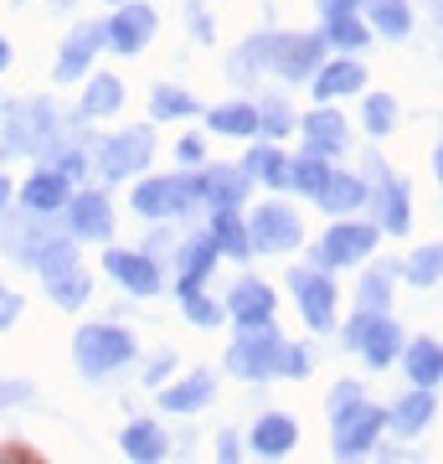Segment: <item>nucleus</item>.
Wrapping results in <instances>:
<instances>
[{
    "mask_svg": "<svg viewBox=\"0 0 443 464\" xmlns=\"http://www.w3.org/2000/svg\"><path fill=\"white\" fill-rule=\"evenodd\" d=\"M253 109H258V140H274V145H279L284 134H294L299 109L284 99V93H258V99H253Z\"/></svg>",
    "mask_w": 443,
    "mask_h": 464,
    "instance_id": "37",
    "label": "nucleus"
},
{
    "mask_svg": "<svg viewBox=\"0 0 443 464\" xmlns=\"http://www.w3.org/2000/svg\"><path fill=\"white\" fill-rule=\"evenodd\" d=\"M21 315H26V299H21L11 284H0V331H11Z\"/></svg>",
    "mask_w": 443,
    "mask_h": 464,
    "instance_id": "48",
    "label": "nucleus"
},
{
    "mask_svg": "<svg viewBox=\"0 0 443 464\" xmlns=\"http://www.w3.org/2000/svg\"><path fill=\"white\" fill-rule=\"evenodd\" d=\"M103 274L134 299H155L165 289V268L149 248H114V243H103Z\"/></svg>",
    "mask_w": 443,
    "mask_h": 464,
    "instance_id": "12",
    "label": "nucleus"
},
{
    "mask_svg": "<svg viewBox=\"0 0 443 464\" xmlns=\"http://www.w3.org/2000/svg\"><path fill=\"white\" fill-rule=\"evenodd\" d=\"M443 274V248L438 243H423V248L408 253V264H397V279H408L412 289H438Z\"/></svg>",
    "mask_w": 443,
    "mask_h": 464,
    "instance_id": "38",
    "label": "nucleus"
},
{
    "mask_svg": "<svg viewBox=\"0 0 443 464\" xmlns=\"http://www.w3.org/2000/svg\"><path fill=\"white\" fill-rule=\"evenodd\" d=\"M11 197H16V186H11V176H0V212L11 207Z\"/></svg>",
    "mask_w": 443,
    "mask_h": 464,
    "instance_id": "53",
    "label": "nucleus"
},
{
    "mask_svg": "<svg viewBox=\"0 0 443 464\" xmlns=\"http://www.w3.org/2000/svg\"><path fill=\"white\" fill-rule=\"evenodd\" d=\"M320 36H325V47L335 52V57H361L377 36L366 32V21L356 16V11H345V16H325L320 21Z\"/></svg>",
    "mask_w": 443,
    "mask_h": 464,
    "instance_id": "35",
    "label": "nucleus"
},
{
    "mask_svg": "<svg viewBox=\"0 0 443 464\" xmlns=\"http://www.w3.org/2000/svg\"><path fill=\"white\" fill-rule=\"evenodd\" d=\"M176 299H181L186 325H197V331H217V325H227V310H222V299L207 295V289H191V295H176Z\"/></svg>",
    "mask_w": 443,
    "mask_h": 464,
    "instance_id": "42",
    "label": "nucleus"
},
{
    "mask_svg": "<svg viewBox=\"0 0 443 464\" xmlns=\"http://www.w3.org/2000/svg\"><path fill=\"white\" fill-rule=\"evenodd\" d=\"M356 402H366V387L356 377H341L335 387H330V398H325V413H345V408H356Z\"/></svg>",
    "mask_w": 443,
    "mask_h": 464,
    "instance_id": "45",
    "label": "nucleus"
},
{
    "mask_svg": "<svg viewBox=\"0 0 443 464\" xmlns=\"http://www.w3.org/2000/svg\"><path fill=\"white\" fill-rule=\"evenodd\" d=\"M274 47H279V32L247 36L243 47L232 52V63H227V78H232V83H253L258 72H268V67H274Z\"/></svg>",
    "mask_w": 443,
    "mask_h": 464,
    "instance_id": "36",
    "label": "nucleus"
},
{
    "mask_svg": "<svg viewBox=\"0 0 443 464\" xmlns=\"http://www.w3.org/2000/svg\"><path fill=\"white\" fill-rule=\"evenodd\" d=\"M222 310L237 325H268V320L279 315V289L268 279H258V274H237L227 299H222Z\"/></svg>",
    "mask_w": 443,
    "mask_h": 464,
    "instance_id": "18",
    "label": "nucleus"
},
{
    "mask_svg": "<svg viewBox=\"0 0 443 464\" xmlns=\"http://www.w3.org/2000/svg\"><path fill=\"white\" fill-rule=\"evenodd\" d=\"M155 402H160V413H176V418L207 413L217 402V372L197 366V372H186L181 382H165V387H155Z\"/></svg>",
    "mask_w": 443,
    "mask_h": 464,
    "instance_id": "22",
    "label": "nucleus"
},
{
    "mask_svg": "<svg viewBox=\"0 0 443 464\" xmlns=\"http://www.w3.org/2000/svg\"><path fill=\"white\" fill-rule=\"evenodd\" d=\"M67 222V237L72 243H114V201L103 186H88V191H72L67 207L57 212Z\"/></svg>",
    "mask_w": 443,
    "mask_h": 464,
    "instance_id": "13",
    "label": "nucleus"
},
{
    "mask_svg": "<svg viewBox=\"0 0 443 464\" xmlns=\"http://www.w3.org/2000/svg\"><path fill=\"white\" fill-rule=\"evenodd\" d=\"M361 0H320V21L325 16H345V11H356Z\"/></svg>",
    "mask_w": 443,
    "mask_h": 464,
    "instance_id": "52",
    "label": "nucleus"
},
{
    "mask_svg": "<svg viewBox=\"0 0 443 464\" xmlns=\"http://www.w3.org/2000/svg\"><path fill=\"white\" fill-rule=\"evenodd\" d=\"M310 372H314L310 341H284V351H279V377H284V382H304Z\"/></svg>",
    "mask_w": 443,
    "mask_h": 464,
    "instance_id": "44",
    "label": "nucleus"
},
{
    "mask_svg": "<svg viewBox=\"0 0 443 464\" xmlns=\"http://www.w3.org/2000/svg\"><path fill=\"white\" fill-rule=\"evenodd\" d=\"M109 5H124V0H109Z\"/></svg>",
    "mask_w": 443,
    "mask_h": 464,
    "instance_id": "57",
    "label": "nucleus"
},
{
    "mask_svg": "<svg viewBox=\"0 0 443 464\" xmlns=\"http://www.w3.org/2000/svg\"><path fill=\"white\" fill-rule=\"evenodd\" d=\"M201 207L197 197V170H176V176H140L130 181V212L140 222H181Z\"/></svg>",
    "mask_w": 443,
    "mask_h": 464,
    "instance_id": "3",
    "label": "nucleus"
},
{
    "mask_svg": "<svg viewBox=\"0 0 443 464\" xmlns=\"http://www.w3.org/2000/svg\"><path fill=\"white\" fill-rule=\"evenodd\" d=\"M381 439H387V408H377V402H356V408L330 418V454L335 459H366V454H377Z\"/></svg>",
    "mask_w": 443,
    "mask_h": 464,
    "instance_id": "9",
    "label": "nucleus"
},
{
    "mask_svg": "<svg viewBox=\"0 0 443 464\" xmlns=\"http://www.w3.org/2000/svg\"><path fill=\"white\" fill-rule=\"evenodd\" d=\"M201 119H207V130L217 140H253L258 134V109H253V99L212 103V109H201Z\"/></svg>",
    "mask_w": 443,
    "mask_h": 464,
    "instance_id": "33",
    "label": "nucleus"
},
{
    "mask_svg": "<svg viewBox=\"0 0 443 464\" xmlns=\"http://www.w3.org/2000/svg\"><path fill=\"white\" fill-rule=\"evenodd\" d=\"M149 160H155V130H149V124L119 130V134H109V140H99V150H93V166H99V176L109 186L145 176Z\"/></svg>",
    "mask_w": 443,
    "mask_h": 464,
    "instance_id": "8",
    "label": "nucleus"
},
{
    "mask_svg": "<svg viewBox=\"0 0 443 464\" xmlns=\"http://www.w3.org/2000/svg\"><path fill=\"white\" fill-rule=\"evenodd\" d=\"M217 464H243V433L217 429Z\"/></svg>",
    "mask_w": 443,
    "mask_h": 464,
    "instance_id": "49",
    "label": "nucleus"
},
{
    "mask_svg": "<svg viewBox=\"0 0 443 464\" xmlns=\"http://www.w3.org/2000/svg\"><path fill=\"white\" fill-rule=\"evenodd\" d=\"M237 166H243V176H247L253 186H268V191H289V155H284L274 140H258V145L247 150Z\"/></svg>",
    "mask_w": 443,
    "mask_h": 464,
    "instance_id": "31",
    "label": "nucleus"
},
{
    "mask_svg": "<svg viewBox=\"0 0 443 464\" xmlns=\"http://www.w3.org/2000/svg\"><path fill=\"white\" fill-rule=\"evenodd\" d=\"M160 32V11L149 0H124L114 5V16H103V47L114 57H140Z\"/></svg>",
    "mask_w": 443,
    "mask_h": 464,
    "instance_id": "11",
    "label": "nucleus"
},
{
    "mask_svg": "<svg viewBox=\"0 0 443 464\" xmlns=\"http://www.w3.org/2000/svg\"><path fill=\"white\" fill-rule=\"evenodd\" d=\"M325 57H330V47H325L320 32H279V47H274V67H268V72H274L279 83L299 88L320 72Z\"/></svg>",
    "mask_w": 443,
    "mask_h": 464,
    "instance_id": "15",
    "label": "nucleus"
},
{
    "mask_svg": "<svg viewBox=\"0 0 443 464\" xmlns=\"http://www.w3.org/2000/svg\"><path fill=\"white\" fill-rule=\"evenodd\" d=\"M279 351H284V335L279 325H237L227 346V372L237 382H274L279 377Z\"/></svg>",
    "mask_w": 443,
    "mask_h": 464,
    "instance_id": "7",
    "label": "nucleus"
},
{
    "mask_svg": "<svg viewBox=\"0 0 443 464\" xmlns=\"http://www.w3.org/2000/svg\"><path fill=\"white\" fill-rule=\"evenodd\" d=\"M243 449L253 454V459H268V464L289 459V454L299 449V418L279 413V408L258 413V418H253V429L243 433Z\"/></svg>",
    "mask_w": 443,
    "mask_h": 464,
    "instance_id": "17",
    "label": "nucleus"
},
{
    "mask_svg": "<svg viewBox=\"0 0 443 464\" xmlns=\"http://www.w3.org/2000/svg\"><path fill=\"white\" fill-rule=\"evenodd\" d=\"M103 52V21H78L72 32L63 36L57 47V63H52V83L67 88V83H82L93 72V57Z\"/></svg>",
    "mask_w": 443,
    "mask_h": 464,
    "instance_id": "16",
    "label": "nucleus"
},
{
    "mask_svg": "<svg viewBox=\"0 0 443 464\" xmlns=\"http://www.w3.org/2000/svg\"><path fill=\"white\" fill-rule=\"evenodd\" d=\"M119 109H124V78H119V72H88V78H82L78 114L99 124V119H114Z\"/></svg>",
    "mask_w": 443,
    "mask_h": 464,
    "instance_id": "34",
    "label": "nucleus"
},
{
    "mask_svg": "<svg viewBox=\"0 0 443 464\" xmlns=\"http://www.w3.org/2000/svg\"><path fill=\"white\" fill-rule=\"evenodd\" d=\"M289 289H294L299 320L310 325L314 335H325L341 325V289H335V274L314 264H289Z\"/></svg>",
    "mask_w": 443,
    "mask_h": 464,
    "instance_id": "6",
    "label": "nucleus"
},
{
    "mask_svg": "<svg viewBox=\"0 0 443 464\" xmlns=\"http://www.w3.org/2000/svg\"><path fill=\"white\" fill-rule=\"evenodd\" d=\"M197 114H201V103L186 88L155 83V93H149V119H197Z\"/></svg>",
    "mask_w": 443,
    "mask_h": 464,
    "instance_id": "43",
    "label": "nucleus"
},
{
    "mask_svg": "<svg viewBox=\"0 0 443 464\" xmlns=\"http://www.w3.org/2000/svg\"><path fill=\"white\" fill-rule=\"evenodd\" d=\"M52 11H57V16H67V11H78V0H47Z\"/></svg>",
    "mask_w": 443,
    "mask_h": 464,
    "instance_id": "54",
    "label": "nucleus"
},
{
    "mask_svg": "<svg viewBox=\"0 0 443 464\" xmlns=\"http://www.w3.org/2000/svg\"><path fill=\"white\" fill-rule=\"evenodd\" d=\"M366 83H371V78H366V63H361V57H335V52H330L325 63H320V72H314L304 88H310L314 103H341V99H356V93H366Z\"/></svg>",
    "mask_w": 443,
    "mask_h": 464,
    "instance_id": "20",
    "label": "nucleus"
},
{
    "mask_svg": "<svg viewBox=\"0 0 443 464\" xmlns=\"http://www.w3.org/2000/svg\"><path fill=\"white\" fill-rule=\"evenodd\" d=\"M47 295L57 310H82L88 304V295H93V279H88V268H72V274H57V279H47Z\"/></svg>",
    "mask_w": 443,
    "mask_h": 464,
    "instance_id": "41",
    "label": "nucleus"
},
{
    "mask_svg": "<svg viewBox=\"0 0 443 464\" xmlns=\"http://www.w3.org/2000/svg\"><path fill=\"white\" fill-rule=\"evenodd\" d=\"M217 264H222V253L212 248V237H207V232L181 237V248H176V295L207 289V279L217 274Z\"/></svg>",
    "mask_w": 443,
    "mask_h": 464,
    "instance_id": "25",
    "label": "nucleus"
},
{
    "mask_svg": "<svg viewBox=\"0 0 443 464\" xmlns=\"http://www.w3.org/2000/svg\"><path fill=\"white\" fill-rule=\"evenodd\" d=\"M176 366H181V356H176V351H160V356H149V362H145V387H165Z\"/></svg>",
    "mask_w": 443,
    "mask_h": 464,
    "instance_id": "47",
    "label": "nucleus"
},
{
    "mask_svg": "<svg viewBox=\"0 0 443 464\" xmlns=\"http://www.w3.org/2000/svg\"><path fill=\"white\" fill-rule=\"evenodd\" d=\"M11 57H16V52H11V42H5V36H0V72H5V67H11Z\"/></svg>",
    "mask_w": 443,
    "mask_h": 464,
    "instance_id": "55",
    "label": "nucleus"
},
{
    "mask_svg": "<svg viewBox=\"0 0 443 464\" xmlns=\"http://www.w3.org/2000/svg\"><path fill=\"white\" fill-rule=\"evenodd\" d=\"M294 130H299V140H304V150L320 155V160H341L345 150L356 145V140H351V119L341 114V103H310V109L294 119Z\"/></svg>",
    "mask_w": 443,
    "mask_h": 464,
    "instance_id": "14",
    "label": "nucleus"
},
{
    "mask_svg": "<svg viewBox=\"0 0 443 464\" xmlns=\"http://www.w3.org/2000/svg\"><path fill=\"white\" fill-rule=\"evenodd\" d=\"M119 449L130 464H165L170 459V433L155 423V418H130L119 429Z\"/></svg>",
    "mask_w": 443,
    "mask_h": 464,
    "instance_id": "27",
    "label": "nucleus"
},
{
    "mask_svg": "<svg viewBox=\"0 0 443 464\" xmlns=\"http://www.w3.org/2000/svg\"><path fill=\"white\" fill-rule=\"evenodd\" d=\"M191 36H197V42H217L212 21H207V11H201L197 0H191Z\"/></svg>",
    "mask_w": 443,
    "mask_h": 464,
    "instance_id": "51",
    "label": "nucleus"
},
{
    "mask_svg": "<svg viewBox=\"0 0 443 464\" xmlns=\"http://www.w3.org/2000/svg\"><path fill=\"white\" fill-rule=\"evenodd\" d=\"M5 134H0V160H47V150H57V109L47 99H21L0 109Z\"/></svg>",
    "mask_w": 443,
    "mask_h": 464,
    "instance_id": "2",
    "label": "nucleus"
},
{
    "mask_svg": "<svg viewBox=\"0 0 443 464\" xmlns=\"http://www.w3.org/2000/svg\"><path fill=\"white\" fill-rule=\"evenodd\" d=\"M197 197L207 212H217V207H247L253 181L243 176V166H197Z\"/></svg>",
    "mask_w": 443,
    "mask_h": 464,
    "instance_id": "24",
    "label": "nucleus"
},
{
    "mask_svg": "<svg viewBox=\"0 0 443 464\" xmlns=\"http://www.w3.org/2000/svg\"><path fill=\"white\" fill-rule=\"evenodd\" d=\"M16 402H32V382H0V408H16Z\"/></svg>",
    "mask_w": 443,
    "mask_h": 464,
    "instance_id": "50",
    "label": "nucleus"
},
{
    "mask_svg": "<svg viewBox=\"0 0 443 464\" xmlns=\"http://www.w3.org/2000/svg\"><path fill=\"white\" fill-rule=\"evenodd\" d=\"M330 176V160H320V155H310V150H299V155H289V191H299V197H320V186H325Z\"/></svg>",
    "mask_w": 443,
    "mask_h": 464,
    "instance_id": "39",
    "label": "nucleus"
},
{
    "mask_svg": "<svg viewBox=\"0 0 443 464\" xmlns=\"http://www.w3.org/2000/svg\"><path fill=\"white\" fill-rule=\"evenodd\" d=\"M134 362H140V341H134V331H124L114 320H93V325H82L72 335V366H78L82 382H103Z\"/></svg>",
    "mask_w": 443,
    "mask_h": 464,
    "instance_id": "1",
    "label": "nucleus"
},
{
    "mask_svg": "<svg viewBox=\"0 0 443 464\" xmlns=\"http://www.w3.org/2000/svg\"><path fill=\"white\" fill-rule=\"evenodd\" d=\"M397 366L408 372V387H438V382H443V346H438V335L402 341V356H397Z\"/></svg>",
    "mask_w": 443,
    "mask_h": 464,
    "instance_id": "30",
    "label": "nucleus"
},
{
    "mask_svg": "<svg viewBox=\"0 0 443 464\" xmlns=\"http://www.w3.org/2000/svg\"><path fill=\"white\" fill-rule=\"evenodd\" d=\"M176 166L181 170L207 166V140H201V134H181V140H176Z\"/></svg>",
    "mask_w": 443,
    "mask_h": 464,
    "instance_id": "46",
    "label": "nucleus"
},
{
    "mask_svg": "<svg viewBox=\"0 0 443 464\" xmlns=\"http://www.w3.org/2000/svg\"><path fill=\"white\" fill-rule=\"evenodd\" d=\"M335 464H361V459H335Z\"/></svg>",
    "mask_w": 443,
    "mask_h": 464,
    "instance_id": "56",
    "label": "nucleus"
},
{
    "mask_svg": "<svg viewBox=\"0 0 443 464\" xmlns=\"http://www.w3.org/2000/svg\"><path fill=\"white\" fill-rule=\"evenodd\" d=\"M361 284H356V310L361 315H387L392 310V295H397V264L381 258V264H361Z\"/></svg>",
    "mask_w": 443,
    "mask_h": 464,
    "instance_id": "32",
    "label": "nucleus"
},
{
    "mask_svg": "<svg viewBox=\"0 0 443 464\" xmlns=\"http://www.w3.org/2000/svg\"><path fill=\"white\" fill-rule=\"evenodd\" d=\"M207 237H212V248L232 264H247L253 248H247V222H243V207H217L207 212Z\"/></svg>",
    "mask_w": 443,
    "mask_h": 464,
    "instance_id": "29",
    "label": "nucleus"
},
{
    "mask_svg": "<svg viewBox=\"0 0 443 464\" xmlns=\"http://www.w3.org/2000/svg\"><path fill=\"white\" fill-rule=\"evenodd\" d=\"M247 222V248L263 253V258H284V253L304 248V217L289 207V201H258L253 212H243Z\"/></svg>",
    "mask_w": 443,
    "mask_h": 464,
    "instance_id": "5",
    "label": "nucleus"
},
{
    "mask_svg": "<svg viewBox=\"0 0 443 464\" xmlns=\"http://www.w3.org/2000/svg\"><path fill=\"white\" fill-rule=\"evenodd\" d=\"M366 207H371V222H377L381 232H392V237L412 232V186L402 181V176H392V170L381 166V155H371Z\"/></svg>",
    "mask_w": 443,
    "mask_h": 464,
    "instance_id": "10",
    "label": "nucleus"
},
{
    "mask_svg": "<svg viewBox=\"0 0 443 464\" xmlns=\"http://www.w3.org/2000/svg\"><path fill=\"white\" fill-rule=\"evenodd\" d=\"M361 124H366L371 140H387V134L402 124V109H397L392 93H366V99H361Z\"/></svg>",
    "mask_w": 443,
    "mask_h": 464,
    "instance_id": "40",
    "label": "nucleus"
},
{
    "mask_svg": "<svg viewBox=\"0 0 443 464\" xmlns=\"http://www.w3.org/2000/svg\"><path fill=\"white\" fill-rule=\"evenodd\" d=\"M381 248V227L377 222H356V217H335L325 227V237L314 243V268L325 274H345V268L371 264V253Z\"/></svg>",
    "mask_w": 443,
    "mask_h": 464,
    "instance_id": "4",
    "label": "nucleus"
},
{
    "mask_svg": "<svg viewBox=\"0 0 443 464\" xmlns=\"http://www.w3.org/2000/svg\"><path fill=\"white\" fill-rule=\"evenodd\" d=\"M438 418V387H408L402 398L387 408V433L397 444H418Z\"/></svg>",
    "mask_w": 443,
    "mask_h": 464,
    "instance_id": "19",
    "label": "nucleus"
},
{
    "mask_svg": "<svg viewBox=\"0 0 443 464\" xmlns=\"http://www.w3.org/2000/svg\"><path fill=\"white\" fill-rule=\"evenodd\" d=\"M72 191H78V186L67 181L57 166H47V160H42V166H36L32 176L16 186V201H21V212H26V217H57L67 207V197H72Z\"/></svg>",
    "mask_w": 443,
    "mask_h": 464,
    "instance_id": "21",
    "label": "nucleus"
},
{
    "mask_svg": "<svg viewBox=\"0 0 443 464\" xmlns=\"http://www.w3.org/2000/svg\"><path fill=\"white\" fill-rule=\"evenodd\" d=\"M197 5H201V0H197Z\"/></svg>",
    "mask_w": 443,
    "mask_h": 464,
    "instance_id": "58",
    "label": "nucleus"
},
{
    "mask_svg": "<svg viewBox=\"0 0 443 464\" xmlns=\"http://www.w3.org/2000/svg\"><path fill=\"white\" fill-rule=\"evenodd\" d=\"M314 207H320L325 217H356V212L366 207V176L330 166V176H325V186H320Z\"/></svg>",
    "mask_w": 443,
    "mask_h": 464,
    "instance_id": "28",
    "label": "nucleus"
},
{
    "mask_svg": "<svg viewBox=\"0 0 443 464\" xmlns=\"http://www.w3.org/2000/svg\"><path fill=\"white\" fill-rule=\"evenodd\" d=\"M356 16L366 21V32L381 36V42H408L412 26H418V11L412 0H361Z\"/></svg>",
    "mask_w": 443,
    "mask_h": 464,
    "instance_id": "26",
    "label": "nucleus"
},
{
    "mask_svg": "<svg viewBox=\"0 0 443 464\" xmlns=\"http://www.w3.org/2000/svg\"><path fill=\"white\" fill-rule=\"evenodd\" d=\"M402 325L392 320V310L387 315H366L361 331H356V356H361L371 372H387V366H397V356H402Z\"/></svg>",
    "mask_w": 443,
    "mask_h": 464,
    "instance_id": "23",
    "label": "nucleus"
}]
</instances>
